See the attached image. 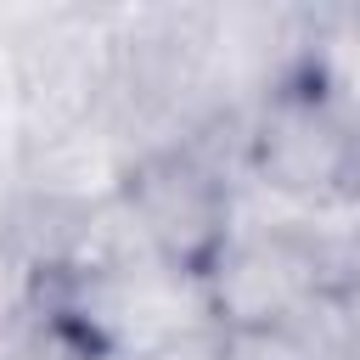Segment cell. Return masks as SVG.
<instances>
[{
    "mask_svg": "<svg viewBox=\"0 0 360 360\" xmlns=\"http://www.w3.org/2000/svg\"><path fill=\"white\" fill-rule=\"evenodd\" d=\"M51 315L68 332H79L84 343L129 354V360H146L169 343L219 332L202 270H186L174 259H152V264H135L124 276L56 281Z\"/></svg>",
    "mask_w": 360,
    "mask_h": 360,
    "instance_id": "obj_1",
    "label": "cell"
},
{
    "mask_svg": "<svg viewBox=\"0 0 360 360\" xmlns=\"http://www.w3.org/2000/svg\"><path fill=\"white\" fill-rule=\"evenodd\" d=\"M248 169L298 202H326L360 186V129L298 79L248 118Z\"/></svg>",
    "mask_w": 360,
    "mask_h": 360,
    "instance_id": "obj_2",
    "label": "cell"
},
{
    "mask_svg": "<svg viewBox=\"0 0 360 360\" xmlns=\"http://www.w3.org/2000/svg\"><path fill=\"white\" fill-rule=\"evenodd\" d=\"M248 158V141L219 152L208 141V129L174 152H158L135 169L129 180V202L141 214V225L152 231L158 253L186 264V270H202L219 242H225V191H231V169Z\"/></svg>",
    "mask_w": 360,
    "mask_h": 360,
    "instance_id": "obj_3",
    "label": "cell"
},
{
    "mask_svg": "<svg viewBox=\"0 0 360 360\" xmlns=\"http://www.w3.org/2000/svg\"><path fill=\"white\" fill-rule=\"evenodd\" d=\"M202 281L219 332H276L326 292V264L309 236H231L202 264Z\"/></svg>",
    "mask_w": 360,
    "mask_h": 360,
    "instance_id": "obj_4",
    "label": "cell"
},
{
    "mask_svg": "<svg viewBox=\"0 0 360 360\" xmlns=\"http://www.w3.org/2000/svg\"><path fill=\"white\" fill-rule=\"evenodd\" d=\"M141 163H146L141 141L101 107L96 118L28 146V158H22V202L56 208V214H84V208H101V202L124 197Z\"/></svg>",
    "mask_w": 360,
    "mask_h": 360,
    "instance_id": "obj_5",
    "label": "cell"
},
{
    "mask_svg": "<svg viewBox=\"0 0 360 360\" xmlns=\"http://www.w3.org/2000/svg\"><path fill=\"white\" fill-rule=\"evenodd\" d=\"M304 84L360 129V6L315 11L309 17V51H304Z\"/></svg>",
    "mask_w": 360,
    "mask_h": 360,
    "instance_id": "obj_6",
    "label": "cell"
},
{
    "mask_svg": "<svg viewBox=\"0 0 360 360\" xmlns=\"http://www.w3.org/2000/svg\"><path fill=\"white\" fill-rule=\"evenodd\" d=\"M225 338V360H315L298 332L276 326V332H219Z\"/></svg>",
    "mask_w": 360,
    "mask_h": 360,
    "instance_id": "obj_7",
    "label": "cell"
},
{
    "mask_svg": "<svg viewBox=\"0 0 360 360\" xmlns=\"http://www.w3.org/2000/svg\"><path fill=\"white\" fill-rule=\"evenodd\" d=\"M45 338H51V360H129V354H112V349L84 343V338H79V332H68L51 309H45Z\"/></svg>",
    "mask_w": 360,
    "mask_h": 360,
    "instance_id": "obj_8",
    "label": "cell"
},
{
    "mask_svg": "<svg viewBox=\"0 0 360 360\" xmlns=\"http://www.w3.org/2000/svg\"><path fill=\"white\" fill-rule=\"evenodd\" d=\"M22 281H28V270H22V259L6 248V236H0V321H11L17 309H22Z\"/></svg>",
    "mask_w": 360,
    "mask_h": 360,
    "instance_id": "obj_9",
    "label": "cell"
},
{
    "mask_svg": "<svg viewBox=\"0 0 360 360\" xmlns=\"http://www.w3.org/2000/svg\"><path fill=\"white\" fill-rule=\"evenodd\" d=\"M146 360H225V338L219 332H202V338H186V343H169Z\"/></svg>",
    "mask_w": 360,
    "mask_h": 360,
    "instance_id": "obj_10",
    "label": "cell"
},
{
    "mask_svg": "<svg viewBox=\"0 0 360 360\" xmlns=\"http://www.w3.org/2000/svg\"><path fill=\"white\" fill-rule=\"evenodd\" d=\"M338 360H360V354H338Z\"/></svg>",
    "mask_w": 360,
    "mask_h": 360,
    "instance_id": "obj_11",
    "label": "cell"
}]
</instances>
